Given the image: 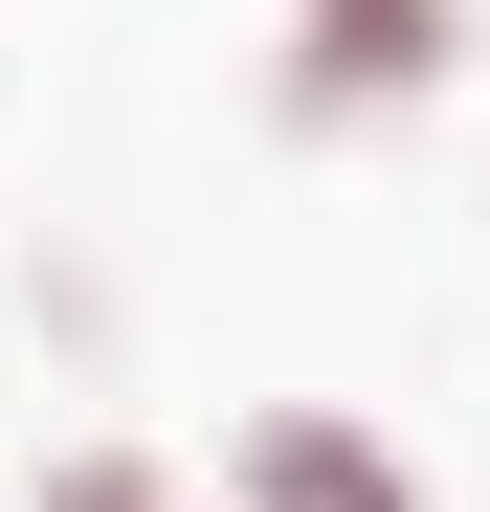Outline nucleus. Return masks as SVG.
Listing matches in <instances>:
<instances>
[{
    "label": "nucleus",
    "mask_w": 490,
    "mask_h": 512,
    "mask_svg": "<svg viewBox=\"0 0 490 512\" xmlns=\"http://www.w3.org/2000/svg\"><path fill=\"white\" fill-rule=\"evenodd\" d=\"M468 67V0H290V112L357 134V112H424Z\"/></svg>",
    "instance_id": "nucleus-1"
},
{
    "label": "nucleus",
    "mask_w": 490,
    "mask_h": 512,
    "mask_svg": "<svg viewBox=\"0 0 490 512\" xmlns=\"http://www.w3.org/2000/svg\"><path fill=\"white\" fill-rule=\"evenodd\" d=\"M223 512H424V490H401V446H379L357 401H268L245 468H223Z\"/></svg>",
    "instance_id": "nucleus-2"
},
{
    "label": "nucleus",
    "mask_w": 490,
    "mask_h": 512,
    "mask_svg": "<svg viewBox=\"0 0 490 512\" xmlns=\"http://www.w3.org/2000/svg\"><path fill=\"white\" fill-rule=\"evenodd\" d=\"M45 512H223V490H179L156 446H67V468H45Z\"/></svg>",
    "instance_id": "nucleus-3"
}]
</instances>
